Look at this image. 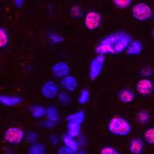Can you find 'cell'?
<instances>
[{
  "label": "cell",
  "mask_w": 154,
  "mask_h": 154,
  "mask_svg": "<svg viewBox=\"0 0 154 154\" xmlns=\"http://www.w3.org/2000/svg\"><path fill=\"white\" fill-rule=\"evenodd\" d=\"M132 41L130 34L125 32H116L102 38L96 47V52L102 56L120 54L126 50Z\"/></svg>",
  "instance_id": "1"
},
{
  "label": "cell",
  "mask_w": 154,
  "mask_h": 154,
  "mask_svg": "<svg viewBox=\"0 0 154 154\" xmlns=\"http://www.w3.org/2000/svg\"><path fill=\"white\" fill-rule=\"evenodd\" d=\"M108 130L111 134L119 137H126L130 134L132 126L130 123L123 117H113L109 120Z\"/></svg>",
  "instance_id": "2"
},
{
  "label": "cell",
  "mask_w": 154,
  "mask_h": 154,
  "mask_svg": "<svg viewBox=\"0 0 154 154\" xmlns=\"http://www.w3.org/2000/svg\"><path fill=\"white\" fill-rule=\"evenodd\" d=\"M132 14L134 19L140 22H145L150 19L153 16L152 8L145 2L135 4L132 9Z\"/></svg>",
  "instance_id": "3"
},
{
  "label": "cell",
  "mask_w": 154,
  "mask_h": 154,
  "mask_svg": "<svg viewBox=\"0 0 154 154\" xmlns=\"http://www.w3.org/2000/svg\"><path fill=\"white\" fill-rule=\"evenodd\" d=\"M24 130L20 127L12 126L8 128L4 133V140L11 145H19L25 140Z\"/></svg>",
  "instance_id": "4"
},
{
  "label": "cell",
  "mask_w": 154,
  "mask_h": 154,
  "mask_svg": "<svg viewBox=\"0 0 154 154\" xmlns=\"http://www.w3.org/2000/svg\"><path fill=\"white\" fill-rule=\"evenodd\" d=\"M105 60V56L97 55L90 62L89 67V78L90 80H96L100 76L102 71L103 69Z\"/></svg>",
  "instance_id": "5"
},
{
  "label": "cell",
  "mask_w": 154,
  "mask_h": 154,
  "mask_svg": "<svg viewBox=\"0 0 154 154\" xmlns=\"http://www.w3.org/2000/svg\"><path fill=\"white\" fill-rule=\"evenodd\" d=\"M102 16L100 12L90 11L86 15L84 19L85 26L90 31H94L100 27L102 23Z\"/></svg>",
  "instance_id": "6"
},
{
  "label": "cell",
  "mask_w": 154,
  "mask_h": 154,
  "mask_svg": "<svg viewBox=\"0 0 154 154\" xmlns=\"http://www.w3.org/2000/svg\"><path fill=\"white\" fill-rule=\"evenodd\" d=\"M60 92L59 91V86L53 81H47L41 87V94L46 99H54L58 97Z\"/></svg>",
  "instance_id": "7"
},
{
  "label": "cell",
  "mask_w": 154,
  "mask_h": 154,
  "mask_svg": "<svg viewBox=\"0 0 154 154\" xmlns=\"http://www.w3.org/2000/svg\"><path fill=\"white\" fill-rule=\"evenodd\" d=\"M136 89L139 94L143 96H149L153 92V82L148 78H143L137 82Z\"/></svg>",
  "instance_id": "8"
},
{
  "label": "cell",
  "mask_w": 154,
  "mask_h": 154,
  "mask_svg": "<svg viewBox=\"0 0 154 154\" xmlns=\"http://www.w3.org/2000/svg\"><path fill=\"white\" fill-rule=\"evenodd\" d=\"M51 72L56 78L63 79L69 75L70 68L66 62H58L51 68Z\"/></svg>",
  "instance_id": "9"
},
{
  "label": "cell",
  "mask_w": 154,
  "mask_h": 154,
  "mask_svg": "<svg viewBox=\"0 0 154 154\" xmlns=\"http://www.w3.org/2000/svg\"><path fill=\"white\" fill-rule=\"evenodd\" d=\"M61 86L66 92H74L78 88L79 82L75 76L69 75L61 79Z\"/></svg>",
  "instance_id": "10"
},
{
  "label": "cell",
  "mask_w": 154,
  "mask_h": 154,
  "mask_svg": "<svg viewBox=\"0 0 154 154\" xmlns=\"http://www.w3.org/2000/svg\"><path fill=\"white\" fill-rule=\"evenodd\" d=\"M21 103H23V98L19 96H9V95L0 96V103L5 106H15Z\"/></svg>",
  "instance_id": "11"
},
{
  "label": "cell",
  "mask_w": 154,
  "mask_h": 154,
  "mask_svg": "<svg viewBox=\"0 0 154 154\" xmlns=\"http://www.w3.org/2000/svg\"><path fill=\"white\" fill-rule=\"evenodd\" d=\"M145 148V143L140 138H134L130 141L129 149L132 154H142Z\"/></svg>",
  "instance_id": "12"
},
{
  "label": "cell",
  "mask_w": 154,
  "mask_h": 154,
  "mask_svg": "<svg viewBox=\"0 0 154 154\" xmlns=\"http://www.w3.org/2000/svg\"><path fill=\"white\" fill-rule=\"evenodd\" d=\"M62 141H63L64 146L67 147L69 149L73 151L74 152H77L79 149V143L75 138L72 137L68 133H65L62 137Z\"/></svg>",
  "instance_id": "13"
},
{
  "label": "cell",
  "mask_w": 154,
  "mask_h": 154,
  "mask_svg": "<svg viewBox=\"0 0 154 154\" xmlns=\"http://www.w3.org/2000/svg\"><path fill=\"white\" fill-rule=\"evenodd\" d=\"M143 51V44L138 39L133 40L126 50V53L129 56H138Z\"/></svg>",
  "instance_id": "14"
},
{
  "label": "cell",
  "mask_w": 154,
  "mask_h": 154,
  "mask_svg": "<svg viewBox=\"0 0 154 154\" xmlns=\"http://www.w3.org/2000/svg\"><path fill=\"white\" fill-rule=\"evenodd\" d=\"M119 100L123 103H130L135 99V93L130 89H123L120 90L118 95Z\"/></svg>",
  "instance_id": "15"
},
{
  "label": "cell",
  "mask_w": 154,
  "mask_h": 154,
  "mask_svg": "<svg viewBox=\"0 0 154 154\" xmlns=\"http://www.w3.org/2000/svg\"><path fill=\"white\" fill-rule=\"evenodd\" d=\"M46 118L47 120L50 121L54 124H57L60 122V113L55 106H49L46 108Z\"/></svg>",
  "instance_id": "16"
},
{
  "label": "cell",
  "mask_w": 154,
  "mask_h": 154,
  "mask_svg": "<svg viewBox=\"0 0 154 154\" xmlns=\"http://www.w3.org/2000/svg\"><path fill=\"white\" fill-rule=\"evenodd\" d=\"M81 125L75 122H67V133L73 138L79 137L82 132Z\"/></svg>",
  "instance_id": "17"
},
{
  "label": "cell",
  "mask_w": 154,
  "mask_h": 154,
  "mask_svg": "<svg viewBox=\"0 0 154 154\" xmlns=\"http://www.w3.org/2000/svg\"><path fill=\"white\" fill-rule=\"evenodd\" d=\"M47 148L42 143L32 144L27 149V154H46Z\"/></svg>",
  "instance_id": "18"
},
{
  "label": "cell",
  "mask_w": 154,
  "mask_h": 154,
  "mask_svg": "<svg viewBox=\"0 0 154 154\" xmlns=\"http://www.w3.org/2000/svg\"><path fill=\"white\" fill-rule=\"evenodd\" d=\"M31 116L35 119H40L46 116V109L40 105H33L29 107Z\"/></svg>",
  "instance_id": "19"
},
{
  "label": "cell",
  "mask_w": 154,
  "mask_h": 154,
  "mask_svg": "<svg viewBox=\"0 0 154 154\" xmlns=\"http://www.w3.org/2000/svg\"><path fill=\"white\" fill-rule=\"evenodd\" d=\"M85 118H86V115H85L84 111H77L67 116L66 119L67 122H75L79 124H82L84 123Z\"/></svg>",
  "instance_id": "20"
},
{
  "label": "cell",
  "mask_w": 154,
  "mask_h": 154,
  "mask_svg": "<svg viewBox=\"0 0 154 154\" xmlns=\"http://www.w3.org/2000/svg\"><path fill=\"white\" fill-rule=\"evenodd\" d=\"M150 113L146 110L139 111L137 114V116H136L137 123L142 125L147 124L150 120Z\"/></svg>",
  "instance_id": "21"
},
{
  "label": "cell",
  "mask_w": 154,
  "mask_h": 154,
  "mask_svg": "<svg viewBox=\"0 0 154 154\" xmlns=\"http://www.w3.org/2000/svg\"><path fill=\"white\" fill-rule=\"evenodd\" d=\"M90 100V92L88 89L84 88L82 89L80 91V93H79V96H78V103H79L80 105H85V104L88 103Z\"/></svg>",
  "instance_id": "22"
},
{
  "label": "cell",
  "mask_w": 154,
  "mask_h": 154,
  "mask_svg": "<svg viewBox=\"0 0 154 154\" xmlns=\"http://www.w3.org/2000/svg\"><path fill=\"white\" fill-rule=\"evenodd\" d=\"M58 101L63 106H67L70 105L72 103V99L70 97L69 94L66 91L60 92L59 96H58Z\"/></svg>",
  "instance_id": "23"
},
{
  "label": "cell",
  "mask_w": 154,
  "mask_h": 154,
  "mask_svg": "<svg viewBox=\"0 0 154 154\" xmlns=\"http://www.w3.org/2000/svg\"><path fill=\"white\" fill-rule=\"evenodd\" d=\"M9 42V35L4 27H0V47L5 48Z\"/></svg>",
  "instance_id": "24"
},
{
  "label": "cell",
  "mask_w": 154,
  "mask_h": 154,
  "mask_svg": "<svg viewBox=\"0 0 154 154\" xmlns=\"http://www.w3.org/2000/svg\"><path fill=\"white\" fill-rule=\"evenodd\" d=\"M144 140L149 145L154 146V127L147 129L144 133Z\"/></svg>",
  "instance_id": "25"
},
{
  "label": "cell",
  "mask_w": 154,
  "mask_h": 154,
  "mask_svg": "<svg viewBox=\"0 0 154 154\" xmlns=\"http://www.w3.org/2000/svg\"><path fill=\"white\" fill-rule=\"evenodd\" d=\"M37 140H38V134L35 131H29L28 133L25 136V141L30 145L34 144L37 143Z\"/></svg>",
  "instance_id": "26"
},
{
  "label": "cell",
  "mask_w": 154,
  "mask_h": 154,
  "mask_svg": "<svg viewBox=\"0 0 154 154\" xmlns=\"http://www.w3.org/2000/svg\"><path fill=\"white\" fill-rule=\"evenodd\" d=\"M48 38H49V42L52 44L61 43L64 40V38L62 35L55 33V32H50V33L48 34Z\"/></svg>",
  "instance_id": "27"
},
{
  "label": "cell",
  "mask_w": 154,
  "mask_h": 154,
  "mask_svg": "<svg viewBox=\"0 0 154 154\" xmlns=\"http://www.w3.org/2000/svg\"><path fill=\"white\" fill-rule=\"evenodd\" d=\"M112 2L119 9H124L131 5L132 0H113Z\"/></svg>",
  "instance_id": "28"
},
{
  "label": "cell",
  "mask_w": 154,
  "mask_h": 154,
  "mask_svg": "<svg viewBox=\"0 0 154 154\" xmlns=\"http://www.w3.org/2000/svg\"><path fill=\"white\" fill-rule=\"evenodd\" d=\"M70 14L73 18H80L82 15V10L79 5H74L70 9Z\"/></svg>",
  "instance_id": "29"
},
{
  "label": "cell",
  "mask_w": 154,
  "mask_h": 154,
  "mask_svg": "<svg viewBox=\"0 0 154 154\" xmlns=\"http://www.w3.org/2000/svg\"><path fill=\"white\" fill-rule=\"evenodd\" d=\"M154 70L151 66H145L140 70V75L144 78H148L153 74Z\"/></svg>",
  "instance_id": "30"
},
{
  "label": "cell",
  "mask_w": 154,
  "mask_h": 154,
  "mask_svg": "<svg viewBox=\"0 0 154 154\" xmlns=\"http://www.w3.org/2000/svg\"><path fill=\"white\" fill-rule=\"evenodd\" d=\"M100 154H120L119 151L112 146H105L100 151Z\"/></svg>",
  "instance_id": "31"
},
{
  "label": "cell",
  "mask_w": 154,
  "mask_h": 154,
  "mask_svg": "<svg viewBox=\"0 0 154 154\" xmlns=\"http://www.w3.org/2000/svg\"><path fill=\"white\" fill-rule=\"evenodd\" d=\"M57 154H75V152L72 150L69 149V148L66 146H61L58 149Z\"/></svg>",
  "instance_id": "32"
},
{
  "label": "cell",
  "mask_w": 154,
  "mask_h": 154,
  "mask_svg": "<svg viewBox=\"0 0 154 154\" xmlns=\"http://www.w3.org/2000/svg\"><path fill=\"white\" fill-rule=\"evenodd\" d=\"M40 125L42 126V127L46 128V129H53V128H54L55 126H56V124L53 123L52 122H50V121L47 120V119L43 121V122H42V123H40Z\"/></svg>",
  "instance_id": "33"
},
{
  "label": "cell",
  "mask_w": 154,
  "mask_h": 154,
  "mask_svg": "<svg viewBox=\"0 0 154 154\" xmlns=\"http://www.w3.org/2000/svg\"><path fill=\"white\" fill-rule=\"evenodd\" d=\"M49 143L53 146H56L60 143V138L56 135H51L49 137Z\"/></svg>",
  "instance_id": "34"
},
{
  "label": "cell",
  "mask_w": 154,
  "mask_h": 154,
  "mask_svg": "<svg viewBox=\"0 0 154 154\" xmlns=\"http://www.w3.org/2000/svg\"><path fill=\"white\" fill-rule=\"evenodd\" d=\"M14 5L17 8H22L24 5V1L23 0H15Z\"/></svg>",
  "instance_id": "35"
},
{
  "label": "cell",
  "mask_w": 154,
  "mask_h": 154,
  "mask_svg": "<svg viewBox=\"0 0 154 154\" xmlns=\"http://www.w3.org/2000/svg\"><path fill=\"white\" fill-rule=\"evenodd\" d=\"M75 154H86V152L84 149H79L77 152H75Z\"/></svg>",
  "instance_id": "36"
},
{
  "label": "cell",
  "mask_w": 154,
  "mask_h": 154,
  "mask_svg": "<svg viewBox=\"0 0 154 154\" xmlns=\"http://www.w3.org/2000/svg\"><path fill=\"white\" fill-rule=\"evenodd\" d=\"M151 35H152V38H153V39H154V29L152 30V32H151Z\"/></svg>",
  "instance_id": "37"
}]
</instances>
